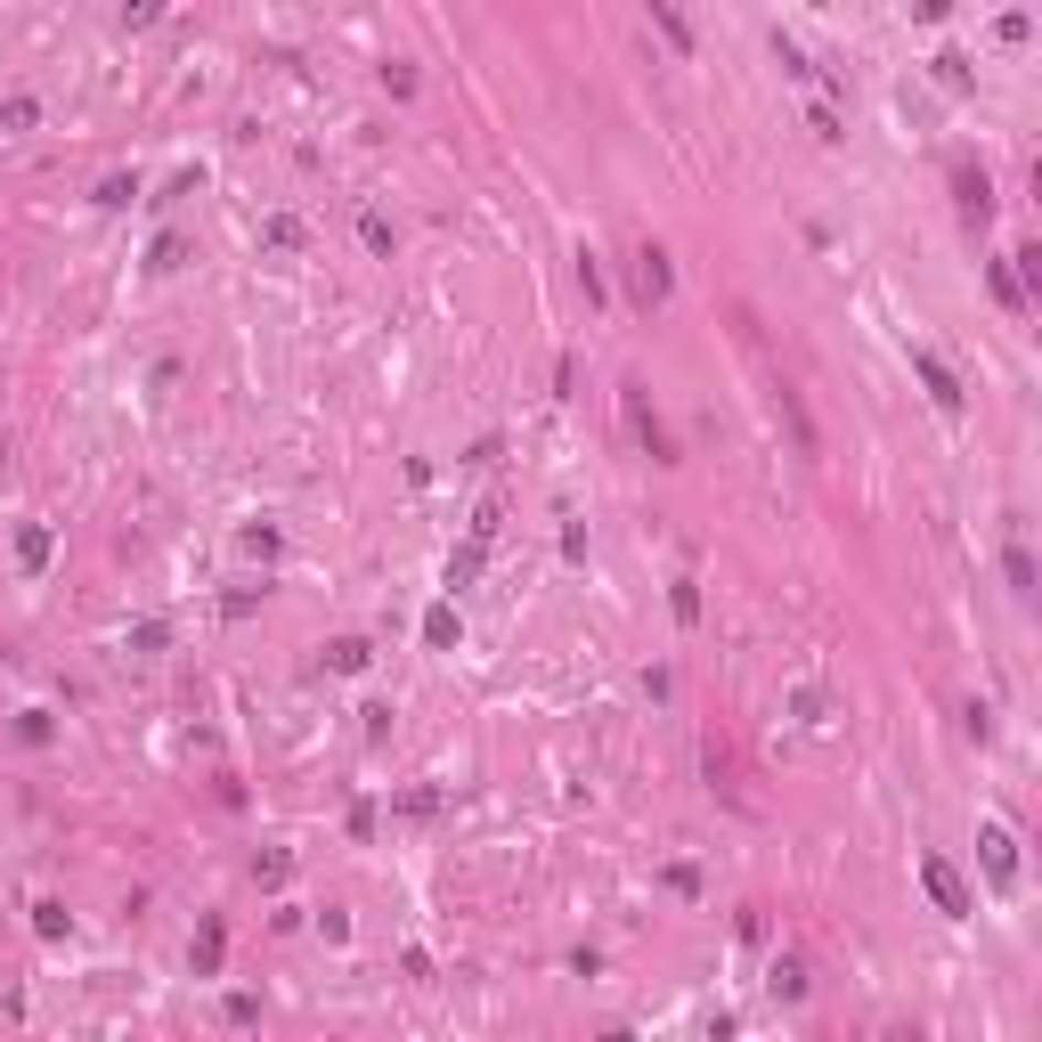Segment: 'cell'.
Returning a JSON list of instances; mask_svg holds the SVG:
<instances>
[{
    "instance_id": "cell-1",
    "label": "cell",
    "mask_w": 1042,
    "mask_h": 1042,
    "mask_svg": "<svg viewBox=\"0 0 1042 1042\" xmlns=\"http://www.w3.org/2000/svg\"><path fill=\"white\" fill-rule=\"evenodd\" d=\"M619 400H628V424H636V441L652 465H676V441H669V424L652 415V400H643V383H619Z\"/></svg>"
},
{
    "instance_id": "cell-2",
    "label": "cell",
    "mask_w": 1042,
    "mask_h": 1042,
    "mask_svg": "<svg viewBox=\"0 0 1042 1042\" xmlns=\"http://www.w3.org/2000/svg\"><path fill=\"white\" fill-rule=\"evenodd\" d=\"M921 888H929V904L945 912V921H969V912H977L969 888H962V871H953L945 856H921Z\"/></svg>"
},
{
    "instance_id": "cell-3",
    "label": "cell",
    "mask_w": 1042,
    "mask_h": 1042,
    "mask_svg": "<svg viewBox=\"0 0 1042 1042\" xmlns=\"http://www.w3.org/2000/svg\"><path fill=\"white\" fill-rule=\"evenodd\" d=\"M977 864H986V880H994V888H1018V839H1010L1002 823L977 831Z\"/></svg>"
},
{
    "instance_id": "cell-4",
    "label": "cell",
    "mask_w": 1042,
    "mask_h": 1042,
    "mask_svg": "<svg viewBox=\"0 0 1042 1042\" xmlns=\"http://www.w3.org/2000/svg\"><path fill=\"white\" fill-rule=\"evenodd\" d=\"M669 294H676V269H669V253H660V245H643V253H636V302H643V310H660Z\"/></svg>"
},
{
    "instance_id": "cell-5",
    "label": "cell",
    "mask_w": 1042,
    "mask_h": 1042,
    "mask_svg": "<svg viewBox=\"0 0 1042 1042\" xmlns=\"http://www.w3.org/2000/svg\"><path fill=\"white\" fill-rule=\"evenodd\" d=\"M912 375H921V391L936 400V415H962V383H953V367L936 350H912Z\"/></svg>"
},
{
    "instance_id": "cell-6",
    "label": "cell",
    "mask_w": 1042,
    "mask_h": 1042,
    "mask_svg": "<svg viewBox=\"0 0 1042 1042\" xmlns=\"http://www.w3.org/2000/svg\"><path fill=\"white\" fill-rule=\"evenodd\" d=\"M953 196H962V213H969L977 228L994 220V187H986V172H969V163H962V172H953Z\"/></svg>"
},
{
    "instance_id": "cell-7",
    "label": "cell",
    "mask_w": 1042,
    "mask_h": 1042,
    "mask_svg": "<svg viewBox=\"0 0 1042 1042\" xmlns=\"http://www.w3.org/2000/svg\"><path fill=\"white\" fill-rule=\"evenodd\" d=\"M652 25H660V41H669L676 57H693V50H701V41H693V25H684V9H676V0H652Z\"/></svg>"
},
{
    "instance_id": "cell-8",
    "label": "cell",
    "mask_w": 1042,
    "mask_h": 1042,
    "mask_svg": "<svg viewBox=\"0 0 1042 1042\" xmlns=\"http://www.w3.org/2000/svg\"><path fill=\"white\" fill-rule=\"evenodd\" d=\"M261 245H278V253H302V245H310V228H302L294 213H269V220H261Z\"/></svg>"
},
{
    "instance_id": "cell-9",
    "label": "cell",
    "mask_w": 1042,
    "mask_h": 1042,
    "mask_svg": "<svg viewBox=\"0 0 1042 1042\" xmlns=\"http://www.w3.org/2000/svg\"><path fill=\"white\" fill-rule=\"evenodd\" d=\"M367 660H375V643H359V636H343V643H326V669H335V676H359V669H367Z\"/></svg>"
},
{
    "instance_id": "cell-10",
    "label": "cell",
    "mask_w": 1042,
    "mask_h": 1042,
    "mask_svg": "<svg viewBox=\"0 0 1042 1042\" xmlns=\"http://www.w3.org/2000/svg\"><path fill=\"white\" fill-rule=\"evenodd\" d=\"M220 953H228V929L204 921V936H196V977H220Z\"/></svg>"
},
{
    "instance_id": "cell-11",
    "label": "cell",
    "mask_w": 1042,
    "mask_h": 1042,
    "mask_svg": "<svg viewBox=\"0 0 1042 1042\" xmlns=\"http://www.w3.org/2000/svg\"><path fill=\"white\" fill-rule=\"evenodd\" d=\"M17 562H25V571H50V530H41V521L17 530Z\"/></svg>"
},
{
    "instance_id": "cell-12",
    "label": "cell",
    "mask_w": 1042,
    "mask_h": 1042,
    "mask_svg": "<svg viewBox=\"0 0 1042 1042\" xmlns=\"http://www.w3.org/2000/svg\"><path fill=\"white\" fill-rule=\"evenodd\" d=\"M424 643H432V652H448V643H456V603H432V611H424Z\"/></svg>"
},
{
    "instance_id": "cell-13",
    "label": "cell",
    "mask_w": 1042,
    "mask_h": 1042,
    "mask_svg": "<svg viewBox=\"0 0 1042 1042\" xmlns=\"http://www.w3.org/2000/svg\"><path fill=\"white\" fill-rule=\"evenodd\" d=\"M1002 578H1010V595H1034V554L1010 546V554H1002Z\"/></svg>"
},
{
    "instance_id": "cell-14",
    "label": "cell",
    "mask_w": 1042,
    "mask_h": 1042,
    "mask_svg": "<svg viewBox=\"0 0 1042 1042\" xmlns=\"http://www.w3.org/2000/svg\"><path fill=\"white\" fill-rule=\"evenodd\" d=\"M766 986H774L782 1002H799V994H806V969H799V962H774V977H766Z\"/></svg>"
},
{
    "instance_id": "cell-15",
    "label": "cell",
    "mask_w": 1042,
    "mask_h": 1042,
    "mask_svg": "<svg viewBox=\"0 0 1042 1042\" xmlns=\"http://www.w3.org/2000/svg\"><path fill=\"white\" fill-rule=\"evenodd\" d=\"M359 245H367V253H391V220L383 213H359Z\"/></svg>"
},
{
    "instance_id": "cell-16",
    "label": "cell",
    "mask_w": 1042,
    "mask_h": 1042,
    "mask_svg": "<svg viewBox=\"0 0 1042 1042\" xmlns=\"http://www.w3.org/2000/svg\"><path fill=\"white\" fill-rule=\"evenodd\" d=\"M936 82H945V90H969V57L945 50V57H936Z\"/></svg>"
},
{
    "instance_id": "cell-17",
    "label": "cell",
    "mask_w": 1042,
    "mask_h": 1042,
    "mask_svg": "<svg viewBox=\"0 0 1042 1042\" xmlns=\"http://www.w3.org/2000/svg\"><path fill=\"white\" fill-rule=\"evenodd\" d=\"M994 294H1002V310H1027V285H1018L1002 261H994Z\"/></svg>"
},
{
    "instance_id": "cell-18",
    "label": "cell",
    "mask_w": 1042,
    "mask_h": 1042,
    "mask_svg": "<svg viewBox=\"0 0 1042 1042\" xmlns=\"http://www.w3.org/2000/svg\"><path fill=\"white\" fill-rule=\"evenodd\" d=\"M0 122H9V131H33L41 107H33V98H9V107H0Z\"/></svg>"
},
{
    "instance_id": "cell-19",
    "label": "cell",
    "mask_w": 1042,
    "mask_h": 1042,
    "mask_svg": "<svg viewBox=\"0 0 1042 1042\" xmlns=\"http://www.w3.org/2000/svg\"><path fill=\"white\" fill-rule=\"evenodd\" d=\"M180 261H187V245H180V237H155V261H148L155 278H163V269H180Z\"/></svg>"
},
{
    "instance_id": "cell-20",
    "label": "cell",
    "mask_w": 1042,
    "mask_h": 1042,
    "mask_svg": "<svg viewBox=\"0 0 1042 1042\" xmlns=\"http://www.w3.org/2000/svg\"><path fill=\"white\" fill-rule=\"evenodd\" d=\"M33 929L41 936H66V904H33Z\"/></svg>"
},
{
    "instance_id": "cell-21",
    "label": "cell",
    "mask_w": 1042,
    "mask_h": 1042,
    "mask_svg": "<svg viewBox=\"0 0 1042 1042\" xmlns=\"http://www.w3.org/2000/svg\"><path fill=\"white\" fill-rule=\"evenodd\" d=\"M578 285H587V310H603V269H595V253L578 261Z\"/></svg>"
}]
</instances>
